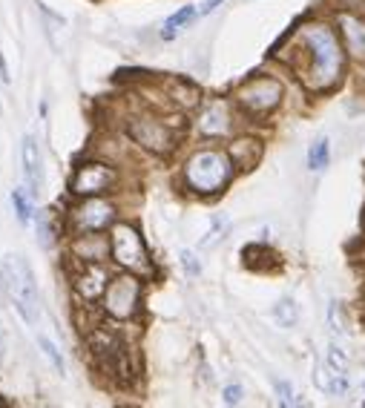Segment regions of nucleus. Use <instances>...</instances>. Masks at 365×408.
<instances>
[{
	"mask_svg": "<svg viewBox=\"0 0 365 408\" xmlns=\"http://www.w3.org/2000/svg\"><path fill=\"white\" fill-rule=\"evenodd\" d=\"M72 256L78 262H104L110 256V239L104 233H83L72 236Z\"/></svg>",
	"mask_w": 365,
	"mask_h": 408,
	"instance_id": "nucleus-17",
	"label": "nucleus"
},
{
	"mask_svg": "<svg viewBox=\"0 0 365 408\" xmlns=\"http://www.w3.org/2000/svg\"><path fill=\"white\" fill-rule=\"evenodd\" d=\"M118 221V207L104 199V196H93V199H81L78 204H72L66 210V231L69 236H83V233H104Z\"/></svg>",
	"mask_w": 365,
	"mask_h": 408,
	"instance_id": "nucleus-9",
	"label": "nucleus"
},
{
	"mask_svg": "<svg viewBox=\"0 0 365 408\" xmlns=\"http://www.w3.org/2000/svg\"><path fill=\"white\" fill-rule=\"evenodd\" d=\"M279 61L294 72L308 95H331L334 89L342 86L351 66L334 18L302 21L291 32L285 49L279 52Z\"/></svg>",
	"mask_w": 365,
	"mask_h": 408,
	"instance_id": "nucleus-1",
	"label": "nucleus"
},
{
	"mask_svg": "<svg viewBox=\"0 0 365 408\" xmlns=\"http://www.w3.org/2000/svg\"><path fill=\"white\" fill-rule=\"evenodd\" d=\"M233 101H236L239 112L253 121L270 118L285 101V83H282V78L270 75V72H256L233 89Z\"/></svg>",
	"mask_w": 365,
	"mask_h": 408,
	"instance_id": "nucleus-6",
	"label": "nucleus"
},
{
	"mask_svg": "<svg viewBox=\"0 0 365 408\" xmlns=\"http://www.w3.org/2000/svg\"><path fill=\"white\" fill-rule=\"evenodd\" d=\"M236 175V164L224 147H199L181 164V185L193 196H219Z\"/></svg>",
	"mask_w": 365,
	"mask_h": 408,
	"instance_id": "nucleus-2",
	"label": "nucleus"
},
{
	"mask_svg": "<svg viewBox=\"0 0 365 408\" xmlns=\"http://www.w3.org/2000/svg\"><path fill=\"white\" fill-rule=\"evenodd\" d=\"M334 26L354 66H365V12L362 9H334Z\"/></svg>",
	"mask_w": 365,
	"mask_h": 408,
	"instance_id": "nucleus-12",
	"label": "nucleus"
},
{
	"mask_svg": "<svg viewBox=\"0 0 365 408\" xmlns=\"http://www.w3.org/2000/svg\"><path fill=\"white\" fill-rule=\"evenodd\" d=\"M224 150L231 153L233 164H236V173H248L253 170L259 161H262V153H265V141L259 135H250V132H239L233 139H227Z\"/></svg>",
	"mask_w": 365,
	"mask_h": 408,
	"instance_id": "nucleus-14",
	"label": "nucleus"
},
{
	"mask_svg": "<svg viewBox=\"0 0 365 408\" xmlns=\"http://www.w3.org/2000/svg\"><path fill=\"white\" fill-rule=\"evenodd\" d=\"M227 233H231V218L227 216H221V213H216L213 216V221H210V231H207V236L199 242V247L202 250H207V247H216Z\"/></svg>",
	"mask_w": 365,
	"mask_h": 408,
	"instance_id": "nucleus-21",
	"label": "nucleus"
},
{
	"mask_svg": "<svg viewBox=\"0 0 365 408\" xmlns=\"http://www.w3.org/2000/svg\"><path fill=\"white\" fill-rule=\"evenodd\" d=\"M6 354V337H4V325H0V359Z\"/></svg>",
	"mask_w": 365,
	"mask_h": 408,
	"instance_id": "nucleus-32",
	"label": "nucleus"
},
{
	"mask_svg": "<svg viewBox=\"0 0 365 408\" xmlns=\"http://www.w3.org/2000/svg\"><path fill=\"white\" fill-rule=\"evenodd\" d=\"M118 408H139V405H118Z\"/></svg>",
	"mask_w": 365,
	"mask_h": 408,
	"instance_id": "nucleus-33",
	"label": "nucleus"
},
{
	"mask_svg": "<svg viewBox=\"0 0 365 408\" xmlns=\"http://www.w3.org/2000/svg\"><path fill=\"white\" fill-rule=\"evenodd\" d=\"M164 101L175 112H196L204 101L202 89L187 78H167L164 81Z\"/></svg>",
	"mask_w": 365,
	"mask_h": 408,
	"instance_id": "nucleus-15",
	"label": "nucleus"
},
{
	"mask_svg": "<svg viewBox=\"0 0 365 408\" xmlns=\"http://www.w3.org/2000/svg\"><path fill=\"white\" fill-rule=\"evenodd\" d=\"M185 112H135L127 118V135L141 150L153 156H170L178 147L181 127H185Z\"/></svg>",
	"mask_w": 365,
	"mask_h": 408,
	"instance_id": "nucleus-3",
	"label": "nucleus"
},
{
	"mask_svg": "<svg viewBox=\"0 0 365 408\" xmlns=\"http://www.w3.org/2000/svg\"><path fill=\"white\" fill-rule=\"evenodd\" d=\"M273 391H277V402H279V408H305L302 394H299L288 380H277V383H273Z\"/></svg>",
	"mask_w": 365,
	"mask_h": 408,
	"instance_id": "nucleus-24",
	"label": "nucleus"
},
{
	"mask_svg": "<svg viewBox=\"0 0 365 408\" xmlns=\"http://www.w3.org/2000/svg\"><path fill=\"white\" fill-rule=\"evenodd\" d=\"M325 320H328V331H331L334 337H345V334H348V316H345V308H342L340 299H331V302H328Z\"/></svg>",
	"mask_w": 365,
	"mask_h": 408,
	"instance_id": "nucleus-22",
	"label": "nucleus"
},
{
	"mask_svg": "<svg viewBox=\"0 0 365 408\" xmlns=\"http://www.w3.org/2000/svg\"><path fill=\"white\" fill-rule=\"evenodd\" d=\"M141 293H144L141 276L127 274V270H124V274H118V276L110 279V285H107V291L101 296V308H104V313L110 316V320L127 322V320H132V316L139 313Z\"/></svg>",
	"mask_w": 365,
	"mask_h": 408,
	"instance_id": "nucleus-10",
	"label": "nucleus"
},
{
	"mask_svg": "<svg viewBox=\"0 0 365 408\" xmlns=\"http://www.w3.org/2000/svg\"><path fill=\"white\" fill-rule=\"evenodd\" d=\"M12 207H15V216L21 224H29L35 218V204H32V193L23 190V187H15L12 190Z\"/></svg>",
	"mask_w": 365,
	"mask_h": 408,
	"instance_id": "nucleus-23",
	"label": "nucleus"
},
{
	"mask_svg": "<svg viewBox=\"0 0 365 408\" xmlns=\"http://www.w3.org/2000/svg\"><path fill=\"white\" fill-rule=\"evenodd\" d=\"M86 348H89V356H93L95 368L101 374H107L118 385L132 383L135 366H132V351H129L124 337H118L112 328L95 325V328L86 331Z\"/></svg>",
	"mask_w": 365,
	"mask_h": 408,
	"instance_id": "nucleus-5",
	"label": "nucleus"
},
{
	"mask_svg": "<svg viewBox=\"0 0 365 408\" xmlns=\"http://www.w3.org/2000/svg\"><path fill=\"white\" fill-rule=\"evenodd\" d=\"M0 81H9V69H6V58L0 55Z\"/></svg>",
	"mask_w": 365,
	"mask_h": 408,
	"instance_id": "nucleus-31",
	"label": "nucleus"
},
{
	"mask_svg": "<svg viewBox=\"0 0 365 408\" xmlns=\"http://www.w3.org/2000/svg\"><path fill=\"white\" fill-rule=\"evenodd\" d=\"M239 107L233 98H204L202 107L196 110V132L204 141H227L236 135V124H239Z\"/></svg>",
	"mask_w": 365,
	"mask_h": 408,
	"instance_id": "nucleus-8",
	"label": "nucleus"
},
{
	"mask_svg": "<svg viewBox=\"0 0 365 408\" xmlns=\"http://www.w3.org/2000/svg\"><path fill=\"white\" fill-rule=\"evenodd\" d=\"M0 288L6 291L9 302L15 305V310L21 313V320L26 325H37L40 322V293H37V282L29 262L21 253H9L0 262Z\"/></svg>",
	"mask_w": 365,
	"mask_h": 408,
	"instance_id": "nucleus-4",
	"label": "nucleus"
},
{
	"mask_svg": "<svg viewBox=\"0 0 365 408\" xmlns=\"http://www.w3.org/2000/svg\"><path fill=\"white\" fill-rule=\"evenodd\" d=\"M273 320H277L279 328H294L299 322V305L291 299V296H282L277 305H273Z\"/></svg>",
	"mask_w": 365,
	"mask_h": 408,
	"instance_id": "nucleus-20",
	"label": "nucleus"
},
{
	"mask_svg": "<svg viewBox=\"0 0 365 408\" xmlns=\"http://www.w3.org/2000/svg\"><path fill=\"white\" fill-rule=\"evenodd\" d=\"M331 164V139L328 135H319L308 147V170L311 173H323Z\"/></svg>",
	"mask_w": 365,
	"mask_h": 408,
	"instance_id": "nucleus-19",
	"label": "nucleus"
},
{
	"mask_svg": "<svg viewBox=\"0 0 365 408\" xmlns=\"http://www.w3.org/2000/svg\"><path fill=\"white\" fill-rule=\"evenodd\" d=\"M178 262H181V267H185L187 276H199V274H202V262H199V256H196L193 250H181V253H178Z\"/></svg>",
	"mask_w": 365,
	"mask_h": 408,
	"instance_id": "nucleus-27",
	"label": "nucleus"
},
{
	"mask_svg": "<svg viewBox=\"0 0 365 408\" xmlns=\"http://www.w3.org/2000/svg\"><path fill=\"white\" fill-rule=\"evenodd\" d=\"M118 185V170L110 161H81L69 178V193L75 199L107 196Z\"/></svg>",
	"mask_w": 365,
	"mask_h": 408,
	"instance_id": "nucleus-11",
	"label": "nucleus"
},
{
	"mask_svg": "<svg viewBox=\"0 0 365 408\" xmlns=\"http://www.w3.org/2000/svg\"><path fill=\"white\" fill-rule=\"evenodd\" d=\"M245 397V388L239 383H231V385H224V402L227 405H239Z\"/></svg>",
	"mask_w": 365,
	"mask_h": 408,
	"instance_id": "nucleus-28",
	"label": "nucleus"
},
{
	"mask_svg": "<svg viewBox=\"0 0 365 408\" xmlns=\"http://www.w3.org/2000/svg\"><path fill=\"white\" fill-rule=\"evenodd\" d=\"M221 4H224V0H204V4L199 6V15H202V18H204V15H213Z\"/></svg>",
	"mask_w": 365,
	"mask_h": 408,
	"instance_id": "nucleus-29",
	"label": "nucleus"
},
{
	"mask_svg": "<svg viewBox=\"0 0 365 408\" xmlns=\"http://www.w3.org/2000/svg\"><path fill=\"white\" fill-rule=\"evenodd\" d=\"M110 256L121 270H127V274H135L141 279L156 274L150 250H147L139 228L129 221H115L110 228Z\"/></svg>",
	"mask_w": 365,
	"mask_h": 408,
	"instance_id": "nucleus-7",
	"label": "nucleus"
},
{
	"mask_svg": "<svg viewBox=\"0 0 365 408\" xmlns=\"http://www.w3.org/2000/svg\"><path fill=\"white\" fill-rule=\"evenodd\" d=\"M196 18H202L199 15V6H193V4H187V6H181L178 12H173L167 21H164V26H161V32H158V37L161 40H173L178 32H185Z\"/></svg>",
	"mask_w": 365,
	"mask_h": 408,
	"instance_id": "nucleus-18",
	"label": "nucleus"
},
{
	"mask_svg": "<svg viewBox=\"0 0 365 408\" xmlns=\"http://www.w3.org/2000/svg\"><path fill=\"white\" fill-rule=\"evenodd\" d=\"M21 161H23V178H26V190L32 196H37L43 190V181H47V175H43V156H40V147L37 141L32 139V135H26L23 144H21Z\"/></svg>",
	"mask_w": 365,
	"mask_h": 408,
	"instance_id": "nucleus-16",
	"label": "nucleus"
},
{
	"mask_svg": "<svg viewBox=\"0 0 365 408\" xmlns=\"http://www.w3.org/2000/svg\"><path fill=\"white\" fill-rule=\"evenodd\" d=\"M110 270L104 267V262H81L78 270H72V291L78 299L83 302H101L107 285H110Z\"/></svg>",
	"mask_w": 365,
	"mask_h": 408,
	"instance_id": "nucleus-13",
	"label": "nucleus"
},
{
	"mask_svg": "<svg viewBox=\"0 0 365 408\" xmlns=\"http://www.w3.org/2000/svg\"><path fill=\"white\" fill-rule=\"evenodd\" d=\"M325 362L331 366L334 374H348V354H345L340 345H328V351H325Z\"/></svg>",
	"mask_w": 365,
	"mask_h": 408,
	"instance_id": "nucleus-26",
	"label": "nucleus"
},
{
	"mask_svg": "<svg viewBox=\"0 0 365 408\" xmlns=\"http://www.w3.org/2000/svg\"><path fill=\"white\" fill-rule=\"evenodd\" d=\"M37 348H40V354H43V356H47V359L52 362V368H55L58 374H64V356H61L58 345H55L50 337H37Z\"/></svg>",
	"mask_w": 365,
	"mask_h": 408,
	"instance_id": "nucleus-25",
	"label": "nucleus"
},
{
	"mask_svg": "<svg viewBox=\"0 0 365 408\" xmlns=\"http://www.w3.org/2000/svg\"><path fill=\"white\" fill-rule=\"evenodd\" d=\"M334 9H359L362 0H331Z\"/></svg>",
	"mask_w": 365,
	"mask_h": 408,
	"instance_id": "nucleus-30",
	"label": "nucleus"
}]
</instances>
